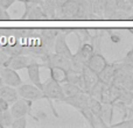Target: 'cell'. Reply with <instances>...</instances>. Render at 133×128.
Returning <instances> with one entry per match:
<instances>
[{
    "label": "cell",
    "mask_w": 133,
    "mask_h": 128,
    "mask_svg": "<svg viewBox=\"0 0 133 128\" xmlns=\"http://www.w3.org/2000/svg\"><path fill=\"white\" fill-rule=\"evenodd\" d=\"M49 66H58V68H62L64 70L69 71L71 70V61L70 58L64 57L62 55H58V54H53V55L48 56V61Z\"/></svg>",
    "instance_id": "13"
},
{
    "label": "cell",
    "mask_w": 133,
    "mask_h": 128,
    "mask_svg": "<svg viewBox=\"0 0 133 128\" xmlns=\"http://www.w3.org/2000/svg\"><path fill=\"white\" fill-rule=\"evenodd\" d=\"M89 93H87V92H81V93L76 94V96H72V97H65L64 99H63V101L66 104H69V105L74 106V107H76L78 111L83 110V108L88 107V100H89Z\"/></svg>",
    "instance_id": "8"
},
{
    "label": "cell",
    "mask_w": 133,
    "mask_h": 128,
    "mask_svg": "<svg viewBox=\"0 0 133 128\" xmlns=\"http://www.w3.org/2000/svg\"><path fill=\"white\" fill-rule=\"evenodd\" d=\"M61 86H62V91H63V93H64L65 97H72V96H76V94H78V93L84 91V90L81 89L78 85L74 84V83H70V82H68V83L64 82L63 85L61 84Z\"/></svg>",
    "instance_id": "17"
},
{
    "label": "cell",
    "mask_w": 133,
    "mask_h": 128,
    "mask_svg": "<svg viewBox=\"0 0 133 128\" xmlns=\"http://www.w3.org/2000/svg\"><path fill=\"white\" fill-rule=\"evenodd\" d=\"M9 14L7 13V11H5L1 6H0V20H8Z\"/></svg>",
    "instance_id": "26"
},
{
    "label": "cell",
    "mask_w": 133,
    "mask_h": 128,
    "mask_svg": "<svg viewBox=\"0 0 133 128\" xmlns=\"http://www.w3.org/2000/svg\"><path fill=\"white\" fill-rule=\"evenodd\" d=\"M42 92H43V94H44V98L49 99V100H51V99H57V100L63 101V99L65 98L64 93H63V91H62L61 84H58L57 82L53 80L51 78L47 83H44V84L42 85Z\"/></svg>",
    "instance_id": "2"
},
{
    "label": "cell",
    "mask_w": 133,
    "mask_h": 128,
    "mask_svg": "<svg viewBox=\"0 0 133 128\" xmlns=\"http://www.w3.org/2000/svg\"><path fill=\"white\" fill-rule=\"evenodd\" d=\"M85 65L98 75V73L101 72L106 65H108V62H106V60L101 55V54H95L94 53L91 56H90L89 60L85 62Z\"/></svg>",
    "instance_id": "11"
},
{
    "label": "cell",
    "mask_w": 133,
    "mask_h": 128,
    "mask_svg": "<svg viewBox=\"0 0 133 128\" xmlns=\"http://www.w3.org/2000/svg\"><path fill=\"white\" fill-rule=\"evenodd\" d=\"M127 58H129V61L131 63H133V50L130 51V54H129V56H127Z\"/></svg>",
    "instance_id": "27"
},
{
    "label": "cell",
    "mask_w": 133,
    "mask_h": 128,
    "mask_svg": "<svg viewBox=\"0 0 133 128\" xmlns=\"http://www.w3.org/2000/svg\"><path fill=\"white\" fill-rule=\"evenodd\" d=\"M0 77L2 79V83L6 85H9V86L18 87L21 84V78L19 76V73L16 72V70H13L8 66H1Z\"/></svg>",
    "instance_id": "3"
},
{
    "label": "cell",
    "mask_w": 133,
    "mask_h": 128,
    "mask_svg": "<svg viewBox=\"0 0 133 128\" xmlns=\"http://www.w3.org/2000/svg\"><path fill=\"white\" fill-rule=\"evenodd\" d=\"M82 79H83V85H84V91L89 93L91 89L95 86L97 82H98V75L96 72L89 69L87 65L82 69Z\"/></svg>",
    "instance_id": "9"
},
{
    "label": "cell",
    "mask_w": 133,
    "mask_h": 128,
    "mask_svg": "<svg viewBox=\"0 0 133 128\" xmlns=\"http://www.w3.org/2000/svg\"><path fill=\"white\" fill-rule=\"evenodd\" d=\"M0 98H2L4 100H6L8 104H13L15 100L19 99L18 90L13 86L2 84L0 86Z\"/></svg>",
    "instance_id": "14"
},
{
    "label": "cell",
    "mask_w": 133,
    "mask_h": 128,
    "mask_svg": "<svg viewBox=\"0 0 133 128\" xmlns=\"http://www.w3.org/2000/svg\"><path fill=\"white\" fill-rule=\"evenodd\" d=\"M16 90H18L19 97L26 99V100L35 101V100H40V99L44 98V94L42 92V90H40L34 84H23V85L20 84Z\"/></svg>",
    "instance_id": "1"
},
{
    "label": "cell",
    "mask_w": 133,
    "mask_h": 128,
    "mask_svg": "<svg viewBox=\"0 0 133 128\" xmlns=\"http://www.w3.org/2000/svg\"><path fill=\"white\" fill-rule=\"evenodd\" d=\"M9 58V55L0 47V68L1 66H6V63Z\"/></svg>",
    "instance_id": "23"
},
{
    "label": "cell",
    "mask_w": 133,
    "mask_h": 128,
    "mask_svg": "<svg viewBox=\"0 0 133 128\" xmlns=\"http://www.w3.org/2000/svg\"><path fill=\"white\" fill-rule=\"evenodd\" d=\"M15 1L16 0H0V6H1L5 11H7Z\"/></svg>",
    "instance_id": "24"
},
{
    "label": "cell",
    "mask_w": 133,
    "mask_h": 128,
    "mask_svg": "<svg viewBox=\"0 0 133 128\" xmlns=\"http://www.w3.org/2000/svg\"><path fill=\"white\" fill-rule=\"evenodd\" d=\"M32 61L33 58L30 56L23 55V54H18V55L9 56L8 61L6 63V66L18 71V70H21V69H26Z\"/></svg>",
    "instance_id": "6"
},
{
    "label": "cell",
    "mask_w": 133,
    "mask_h": 128,
    "mask_svg": "<svg viewBox=\"0 0 133 128\" xmlns=\"http://www.w3.org/2000/svg\"><path fill=\"white\" fill-rule=\"evenodd\" d=\"M30 100H26V99L21 98L15 100L12 106L9 107V112L13 115V118H19V117H26L30 111Z\"/></svg>",
    "instance_id": "5"
},
{
    "label": "cell",
    "mask_w": 133,
    "mask_h": 128,
    "mask_svg": "<svg viewBox=\"0 0 133 128\" xmlns=\"http://www.w3.org/2000/svg\"><path fill=\"white\" fill-rule=\"evenodd\" d=\"M61 13L65 19H76L79 13V1L77 0H65L62 4Z\"/></svg>",
    "instance_id": "7"
},
{
    "label": "cell",
    "mask_w": 133,
    "mask_h": 128,
    "mask_svg": "<svg viewBox=\"0 0 133 128\" xmlns=\"http://www.w3.org/2000/svg\"><path fill=\"white\" fill-rule=\"evenodd\" d=\"M92 54H94V47H92V44H90V43H83L82 47H81V49L78 50L77 55L79 56V57L82 58L84 62H87Z\"/></svg>",
    "instance_id": "19"
},
{
    "label": "cell",
    "mask_w": 133,
    "mask_h": 128,
    "mask_svg": "<svg viewBox=\"0 0 133 128\" xmlns=\"http://www.w3.org/2000/svg\"><path fill=\"white\" fill-rule=\"evenodd\" d=\"M77 1H79V0H77Z\"/></svg>",
    "instance_id": "29"
},
{
    "label": "cell",
    "mask_w": 133,
    "mask_h": 128,
    "mask_svg": "<svg viewBox=\"0 0 133 128\" xmlns=\"http://www.w3.org/2000/svg\"><path fill=\"white\" fill-rule=\"evenodd\" d=\"M16 1L23 2V4H28V2H33V0H16Z\"/></svg>",
    "instance_id": "28"
},
{
    "label": "cell",
    "mask_w": 133,
    "mask_h": 128,
    "mask_svg": "<svg viewBox=\"0 0 133 128\" xmlns=\"http://www.w3.org/2000/svg\"><path fill=\"white\" fill-rule=\"evenodd\" d=\"M6 110H9V104L2 98H0V112H4Z\"/></svg>",
    "instance_id": "25"
},
{
    "label": "cell",
    "mask_w": 133,
    "mask_h": 128,
    "mask_svg": "<svg viewBox=\"0 0 133 128\" xmlns=\"http://www.w3.org/2000/svg\"><path fill=\"white\" fill-rule=\"evenodd\" d=\"M26 125H27L26 117H19V118H14L13 119L11 127H13V128H25Z\"/></svg>",
    "instance_id": "22"
},
{
    "label": "cell",
    "mask_w": 133,
    "mask_h": 128,
    "mask_svg": "<svg viewBox=\"0 0 133 128\" xmlns=\"http://www.w3.org/2000/svg\"><path fill=\"white\" fill-rule=\"evenodd\" d=\"M56 0H46L44 1L43 7V11L44 13H48L49 15H51V18L54 16V13H55V8H56Z\"/></svg>",
    "instance_id": "21"
},
{
    "label": "cell",
    "mask_w": 133,
    "mask_h": 128,
    "mask_svg": "<svg viewBox=\"0 0 133 128\" xmlns=\"http://www.w3.org/2000/svg\"><path fill=\"white\" fill-rule=\"evenodd\" d=\"M55 53L58 54V55L64 56V57H68V58L72 57V53H71L69 46L66 44L64 33H60V34L57 33V35H56V39H55Z\"/></svg>",
    "instance_id": "10"
},
{
    "label": "cell",
    "mask_w": 133,
    "mask_h": 128,
    "mask_svg": "<svg viewBox=\"0 0 133 128\" xmlns=\"http://www.w3.org/2000/svg\"><path fill=\"white\" fill-rule=\"evenodd\" d=\"M112 104H102V111H101V119L105 122L106 125L112 119Z\"/></svg>",
    "instance_id": "18"
},
{
    "label": "cell",
    "mask_w": 133,
    "mask_h": 128,
    "mask_svg": "<svg viewBox=\"0 0 133 128\" xmlns=\"http://www.w3.org/2000/svg\"><path fill=\"white\" fill-rule=\"evenodd\" d=\"M13 115L11 114L9 110H6L4 112H0V127H11L12 121H13Z\"/></svg>",
    "instance_id": "20"
},
{
    "label": "cell",
    "mask_w": 133,
    "mask_h": 128,
    "mask_svg": "<svg viewBox=\"0 0 133 128\" xmlns=\"http://www.w3.org/2000/svg\"><path fill=\"white\" fill-rule=\"evenodd\" d=\"M27 71H28V77H29L30 82L37 86L40 90H42V82H41V78H40V64L37 62H35L34 60L32 61L29 64H28L27 68Z\"/></svg>",
    "instance_id": "12"
},
{
    "label": "cell",
    "mask_w": 133,
    "mask_h": 128,
    "mask_svg": "<svg viewBox=\"0 0 133 128\" xmlns=\"http://www.w3.org/2000/svg\"><path fill=\"white\" fill-rule=\"evenodd\" d=\"M26 5V12L22 15V19L25 20H42L46 19L47 14L44 13L43 8L39 6V4L35 2H28Z\"/></svg>",
    "instance_id": "4"
},
{
    "label": "cell",
    "mask_w": 133,
    "mask_h": 128,
    "mask_svg": "<svg viewBox=\"0 0 133 128\" xmlns=\"http://www.w3.org/2000/svg\"><path fill=\"white\" fill-rule=\"evenodd\" d=\"M49 68H50V78L51 79L57 82L58 84H63L64 82H66L68 71L62 68H58V66H49Z\"/></svg>",
    "instance_id": "16"
},
{
    "label": "cell",
    "mask_w": 133,
    "mask_h": 128,
    "mask_svg": "<svg viewBox=\"0 0 133 128\" xmlns=\"http://www.w3.org/2000/svg\"><path fill=\"white\" fill-rule=\"evenodd\" d=\"M116 69L113 65H106L101 72L98 73V79L103 82L104 84H113L116 79Z\"/></svg>",
    "instance_id": "15"
}]
</instances>
